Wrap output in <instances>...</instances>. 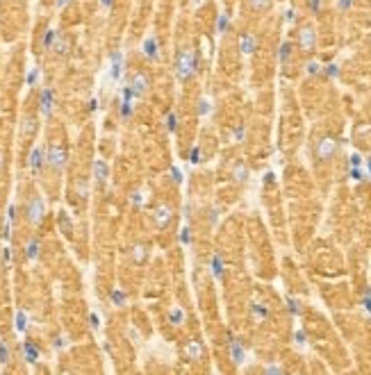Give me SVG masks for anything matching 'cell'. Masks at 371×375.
I'll use <instances>...</instances> for the list:
<instances>
[{"label":"cell","mask_w":371,"mask_h":375,"mask_svg":"<svg viewBox=\"0 0 371 375\" xmlns=\"http://www.w3.org/2000/svg\"><path fill=\"white\" fill-rule=\"evenodd\" d=\"M369 166H371V164H369Z\"/></svg>","instance_id":"cell-21"},{"label":"cell","mask_w":371,"mask_h":375,"mask_svg":"<svg viewBox=\"0 0 371 375\" xmlns=\"http://www.w3.org/2000/svg\"><path fill=\"white\" fill-rule=\"evenodd\" d=\"M27 318H25V314H19V316H16V328H19V330H25V325H27Z\"/></svg>","instance_id":"cell-15"},{"label":"cell","mask_w":371,"mask_h":375,"mask_svg":"<svg viewBox=\"0 0 371 375\" xmlns=\"http://www.w3.org/2000/svg\"><path fill=\"white\" fill-rule=\"evenodd\" d=\"M301 46H303L305 50H310V48L314 46V32H312L310 27H305L303 32H301Z\"/></svg>","instance_id":"cell-7"},{"label":"cell","mask_w":371,"mask_h":375,"mask_svg":"<svg viewBox=\"0 0 371 375\" xmlns=\"http://www.w3.org/2000/svg\"><path fill=\"white\" fill-rule=\"evenodd\" d=\"M253 7L255 9H264V7H269V0H253Z\"/></svg>","instance_id":"cell-16"},{"label":"cell","mask_w":371,"mask_h":375,"mask_svg":"<svg viewBox=\"0 0 371 375\" xmlns=\"http://www.w3.org/2000/svg\"><path fill=\"white\" fill-rule=\"evenodd\" d=\"M34 82H37V71H32L27 75V84H34Z\"/></svg>","instance_id":"cell-17"},{"label":"cell","mask_w":371,"mask_h":375,"mask_svg":"<svg viewBox=\"0 0 371 375\" xmlns=\"http://www.w3.org/2000/svg\"><path fill=\"white\" fill-rule=\"evenodd\" d=\"M66 162V152L62 150L60 146H50L46 150V164H50L53 168H62Z\"/></svg>","instance_id":"cell-2"},{"label":"cell","mask_w":371,"mask_h":375,"mask_svg":"<svg viewBox=\"0 0 371 375\" xmlns=\"http://www.w3.org/2000/svg\"><path fill=\"white\" fill-rule=\"evenodd\" d=\"M146 75H139V73H137V75H134L132 78V91L134 93H144L146 91Z\"/></svg>","instance_id":"cell-8"},{"label":"cell","mask_w":371,"mask_h":375,"mask_svg":"<svg viewBox=\"0 0 371 375\" xmlns=\"http://www.w3.org/2000/svg\"><path fill=\"white\" fill-rule=\"evenodd\" d=\"M253 46H255V39H253V34H244V37H241V50H244V53H251Z\"/></svg>","instance_id":"cell-10"},{"label":"cell","mask_w":371,"mask_h":375,"mask_svg":"<svg viewBox=\"0 0 371 375\" xmlns=\"http://www.w3.org/2000/svg\"><path fill=\"white\" fill-rule=\"evenodd\" d=\"M339 5H342V7H349V5H351V0H342Z\"/></svg>","instance_id":"cell-20"},{"label":"cell","mask_w":371,"mask_h":375,"mask_svg":"<svg viewBox=\"0 0 371 375\" xmlns=\"http://www.w3.org/2000/svg\"><path fill=\"white\" fill-rule=\"evenodd\" d=\"M44 162H46V152L41 150V148H34L32 155H30V168H32L34 173H39Z\"/></svg>","instance_id":"cell-5"},{"label":"cell","mask_w":371,"mask_h":375,"mask_svg":"<svg viewBox=\"0 0 371 375\" xmlns=\"http://www.w3.org/2000/svg\"><path fill=\"white\" fill-rule=\"evenodd\" d=\"M23 355H25L27 362H37V357H39V350L34 346L32 341H25L23 343Z\"/></svg>","instance_id":"cell-6"},{"label":"cell","mask_w":371,"mask_h":375,"mask_svg":"<svg viewBox=\"0 0 371 375\" xmlns=\"http://www.w3.org/2000/svg\"><path fill=\"white\" fill-rule=\"evenodd\" d=\"M66 2H68V0H55V5H57V7H64Z\"/></svg>","instance_id":"cell-19"},{"label":"cell","mask_w":371,"mask_h":375,"mask_svg":"<svg viewBox=\"0 0 371 375\" xmlns=\"http://www.w3.org/2000/svg\"><path fill=\"white\" fill-rule=\"evenodd\" d=\"M332 150H335V144H332L330 139H326V141H321V144H319V155H321V157L332 155Z\"/></svg>","instance_id":"cell-9"},{"label":"cell","mask_w":371,"mask_h":375,"mask_svg":"<svg viewBox=\"0 0 371 375\" xmlns=\"http://www.w3.org/2000/svg\"><path fill=\"white\" fill-rule=\"evenodd\" d=\"M100 5L105 7V9H109V7H112V0H100Z\"/></svg>","instance_id":"cell-18"},{"label":"cell","mask_w":371,"mask_h":375,"mask_svg":"<svg viewBox=\"0 0 371 375\" xmlns=\"http://www.w3.org/2000/svg\"><path fill=\"white\" fill-rule=\"evenodd\" d=\"M37 248H39V244H37V239H32V241L27 244V257H30V259L37 257Z\"/></svg>","instance_id":"cell-12"},{"label":"cell","mask_w":371,"mask_h":375,"mask_svg":"<svg viewBox=\"0 0 371 375\" xmlns=\"http://www.w3.org/2000/svg\"><path fill=\"white\" fill-rule=\"evenodd\" d=\"M9 359V348H7L5 343H0V364H5Z\"/></svg>","instance_id":"cell-13"},{"label":"cell","mask_w":371,"mask_h":375,"mask_svg":"<svg viewBox=\"0 0 371 375\" xmlns=\"http://www.w3.org/2000/svg\"><path fill=\"white\" fill-rule=\"evenodd\" d=\"M153 43H155V39H148V41H146V46H144V48H146V55L151 57V60H153V57H157V53L153 50Z\"/></svg>","instance_id":"cell-14"},{"label":"cell","mask_w":371,"mask_h":375,"mask_svg":"<svg viewBox=\"0 0 371 375\" xmlns=\"http://www.w3.org/2000/svg\"><path fill=\"white\" fill-rule=\"evenodd\" d=\"M55 39H57V32L55 30H48L46 32V37H44V48H53V43H55Z\"/></svg>","instance_id":"cell-11"},{"label":"cell","mask_w":371,"mask_h":375,"mask_svg":"<svg viewBox=\"0 0 371 375\" xmlns=\"http://www.w3.org/2000/svg\"><path fill=\"white\" fill-rule=\"evenodd\" d=\"M53 100H55L53 89H44V91H41L39 105H41V114H44V116H48V114L53 112Z\"/></svg>","instance_id":"cell-4"},{"label":"cell","mask_w":371,"mask_h":375,"mask_svg":"<svg viewBox=\"0 0 371 375\" xmlns=\"http://www.w3.org/2000/svg\"><path fill=\"white\" fill-rule=\"evenodd\" d=\"M41 216H44V200L37 196L30 200V205H27V218H30L32 223H37V221H41Z\"/></svg>","instance_id":"cell-3"},{"label":"cell","mask_w":371,"mask_h":375,"mask_svg":"<svg viewBox=\"0 0 371 375\" xmlns=\"http://www.w3.org/2000/svg\"><path fill=\"white\" fill-rule=\"evenodd\" d=\"M194 73V57L187 50H180L175 55V75L178 80H187Z\"/></svg>","instance_id":"cell-1"}]
</instances>
